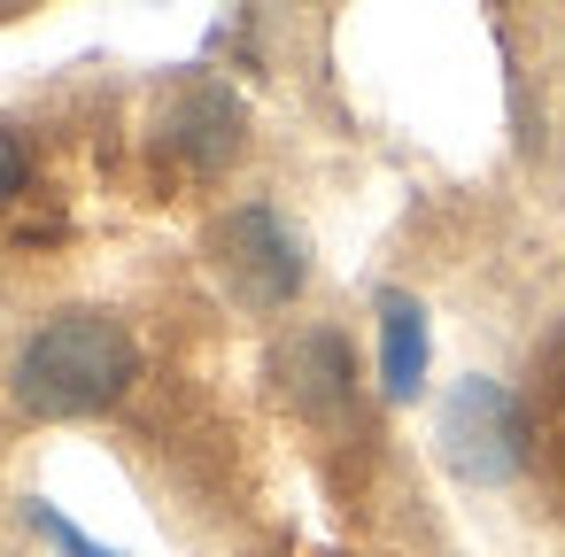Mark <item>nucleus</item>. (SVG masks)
I'll use <instances>...</instances> for the list:
<instances>
[{
	"label": "nucleus",
	"mask_w": 565,
	"mask_h": 557,
	"mask_svg": "<svg viewBox=\"0 0 565 557\" xmlns=\"http://www.w3.org/2000/svg\"><path fill=\"white\" fill-rule=\"evenodd\" d=\"M434 441H441V464L472 488H503L519 480L526 464V410L503 379L488 372H465L449 395H441V418H434Z\"/></svg>",
	"instance_id": "nucleus-2"
},
{
	"label": "nucleus",
	"mask_w": 565,
	"mask_h": 557,
	"mask_svg": "<svg viewBox=\"0 0 565 557\" xmlns=\"http://www.w3.org/2000/svg\"><path fill=\"white\" fill-rule=\"evenodd\" d=\"M287 395H295L310 418H341V410L356 403V356H349V341H341L333 325H318V333H302V341L287 349Z\"/></svg>",
	"instance_id": "nucleus-6"
},
{
	"label": "nucleus",
	"mask_w": 565,
	"mask_h": 557,
	"mask_svg": "<svg viewBox=\"0 0 565 557\" xmlns=\"http://www.w3.org/2000/svg\"><path fill=\"white\" fill-rule=\"evenodd\" d=\"M217 264L241 287V302L256 310H287L310 279V240L271 210V202H241L217 217Z\"/></svg>",
	"instance_id": "nucleus-3"
},
{
	"label": "nucleus",
	"mask_w": 565,
	"mask_h": 557,
	"mask_svg": "<svg viewBox=\"0 0 565 557\" xmlns=\"http://www.w3.org/2000/svg\"><path fill=\"white\" fill-rule=\"evenodd\" d=\"M426 356H434L426 302L403 294V287H380V395L387 403H418L426 395Z\"/></svg>",
	"instance_id": "nucleus-5"
},
{
	"label": "nucleus",
	"mask_w": 565,
	"mask_h": 557,
	"mask_svg": "<svg viewBox=\"0 0 565 557\" xmlns=\"http://www.w3.org/2000/svg\"><path fill=\"white\" fill-rule=\"evenodd\" d=\"M557 356H565V333H557Z\"/></svg>",
	"instance_id": "nucleus-9"
},
{
	"label": "nucleus",
	"mask_w": 565,
	"mask_h": 557,
	"mask_svg": "<svg viewBox=\"0 0 565 557\" xmlns=\"http://www.w3.org/2000/svg\"><path fill=\"white\" fill-rule=\"evenodd\" d=\"M140 379V341L109 310H63L17 349V403L32 418H94Z\"/></svg>",
	"instance_id": "nucleus-1"
},
{
	"label": "nucleus",
	"mask_w": 565,
	"mask_h": 557,
	"mask_svg": "<svg viewBox=\"0 0 565 557\" xmlns=\"http://www.w3.org/2000/svg\"><path fill=\"white\" fill-rule=\"evenodd\" d=\"M156 140H163V156H179L186 171H225V163L248 148V109H241V94H233L225 78H194V86L171 94Z\"/></svg>",
	"instance_id": "nucleus-4"
},
{
	"label": "nucleus",
	"mask_w": 565,
	"mask_h": 557,
	"mask_svg": "<svg viewBox=\"0 0 565 557\" xmlns=\"http://www.w3.org/2000/svg\"><path fill=\"white\" fill-rule=\"evenodd\" d=\"M24 179H32V163H24V140L0 125V210H9L17 194H24Z\"/></svg>",
	"instance_id": "nucleus-8"
},
{
	"label": "nucleus",
	"mask_w": 565,
	"mask_h": 557,
	"mask_svg": "<svg viewBox=\"0 0 565 557\" xmlns=\"http://www.w3.org/2000/svg\"><path fill=\"white\" fill-rule=\"evenodd\" d=\"M24 518H32V526H40V534H47V542H55L63 557H125V549H102V542H94L86 526H71V518H63V511H55L47 495H32V503H24Z\"/></svg>",
	"instance_id": "nucleus-7"
}]
</instances>
